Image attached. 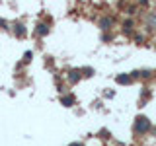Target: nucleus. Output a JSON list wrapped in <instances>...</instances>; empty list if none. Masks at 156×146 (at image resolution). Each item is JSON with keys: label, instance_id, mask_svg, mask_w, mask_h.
<instances>
[{"label": "nucleus", "instance_id": "obj_1", "mask_svg": "<svg viewBox=\"0 0 156 146\" xmlns=\"http://www.w3.org/2000/svg\"><path fill=\"white\" fill-rule=\"evenodd\" d=\"M148 129H150L148 119H146V117H139L136 123H135V130H136V133H146Z\"/></svg>", "mask_w": 156, "mask_h": 146}, {"label": "nucleus", "instance_id": "obj_2", "mask_svg": "<svg viewBox=\"0 0 156 146\" xmlns=\"http://www.w3.org/2000/svg\"><path fill=\"white\" fill-rule=\"evenodd\" d=\"M117 82H119V84H129V82H131V76H127V74H119V76H117Z\"/></svg>", "mask_w": 156, "mask_h": 146}, {"label": "nucleus", "instance_id": "obj_3", "mask_svg": "<svg viewBox=\"0 0 156 146\" xmlns=\"http://www.w3.org/2000/svg\"><path fill=\"white\" fill-rule=\"evenodd\" d=\"M68 80H70V82L80 80V72H78V70H72V72H70V76H68Z\"/></svg>", "mask_w": 156, "mask_h": 146}, {"label": "nucleus", "instance_id": "obj_4", "mask_svg": "<svg viewBox=\"0 0 156 146\" xmlns=\"http://www.w3.org/2000/svg\"><path fill=\"white\" fill-rule=\"evenodd\" d=\"M62 103H65L66 107H70L72 103H74V97H72V96H66V97H62Z\"/></svg>", "mask_w": 156, "mask_h": 146}, {"label": "nucleus", "instance_id": "obj_5", "mask_svg": "<svg viewBox=\"0 0 156 146\" xmlns=\"http://www.w3.org/2000/svg\"><path fill=\"white\" fill-rule=\"evenodd\" d=\"M47 31H49V29H47V26H43V23H41V26L37 27V33H39V35H45Z\"/></svg>", "mask_w": 156, "mask_h": 146}, {"label": "nucleus", "instance_id": "obj_6", "mask_svg": "<svg viewBox=\"0 0 156 146\" xmlns=\"http://www.w3.org/2000/svg\"><path fill=\"white\" fill-rule=\"evenodd\" d=\"M107 26H111V19L109 18H104V19H101V27L107 29Z\"/></svg>", "mask_w": 156, "mask_h": 146}, {"label": "nucleus", "instance_id": "obj_7", "mask_svg": "<svg viewBox=\"0 0 156 146\" xmlns=\"http://www.w3.org/2000/svg\"><path fill=\"white\" fill-rule=\"evenodd\" d=\"M16 33L18 35H23V26H16Z\"/></svg>", "mask_w": 156, "mask_h": 146}, {"label": "nucleus", "instance_id": "obj_8", "mask_svg": "<svg viewBox=\"0 0 156 146\" xmlns=\"http://www.w3.org/2000/svg\"><path fill=\"white\" fill-rule=\"evenodd\" d=\"M23 58H26V61H31V53H29V51H27V53H26V55H23Z\"/></svg>", "mask_w": 156, "mask_h": 146}, {"label": "nucleus", "instance_id": "obj_9", "mask_svg": "<svg viewBox=\"0 0 156 146\" xmlns=\"http://www.w3.org/2000/svg\"><path fill=\"white\" fill-rule=\"evenodd\" d=\"M70 146H82V144H80V142H72Z\"/></svg>", "mask_w": 156, "mask_h": 146}]
</instances>
